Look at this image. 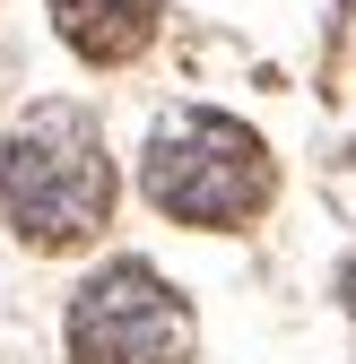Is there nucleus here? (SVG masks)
I'll list each match as a JSON object with an SVG mask.
<instances>
[{"label":"nucleus","instance_id":"20e7f679","mask_svg":"<svg viewBox=\"0 0 356 364\" xmlns=\"http://www.w3.org/2000/svg\"><path fill=\"white\" fill-rule=\"evenodd\" d=\"M157 18H165V0H53V26L78 61H96V70H122V61H140L148 43H157Z\"/></svg>","mask_w":356,"mask_h":364},{"label":"nucleus","instance_id":"39448f33","mask_svg":"<svg viewBox=\"0 0 356 364\" xmlns=\"http://www.w3.org/2000/svg\"><path fill=\"white\" fill-rule=\"evenodd\" d=\"M339 304H347V321H356V260L339 269Z\"/></svg>","mask_w":356,"mask_h":364},{"label":"nucleus","instance_id":"f257e3e1","mask_svg":"<svg viewBox=\"0 0 356 364\" xmlns=\"http://www.w3.org/2000/svg\"><path fill=\"white\" fill-rule=\"evenodd\" d=\"M113 148L87 105H35L0 148V217L26 252H78L113 225Z\"/></svg>","mask_w":356,"mask_h":364},{"label":"nucleus","instance_id":"f03ea898","mask_svg":"<svg viewBox=\"0 0 356 364\" xmlns=\"http://www.w3.org/2000/svg\"><path fill=\"white\" fill-rule=\"evenodd\" d=\"M140 191L157 217L174 225H200V235H244V225L270 217L278 200V165L261 148V130L235 122V113H209V105H183L148 130L140 148Z\"/></svg>","mask_w":356,"mask_h":364},{"label":"nucleus","instance_id":"7ed1b4c3","mask_svg":"<svg viewBox=\"0 0 356 364\" xmlns=\"http://www.w3.org/2000/svg\"><path fill=\"white\" fill-rule=\"evenodd\" d=\"M200 321L148 260H105L70 295V364H192Z\"/></svg>","mask_w":356,"mask_h":364}]
</instances>
